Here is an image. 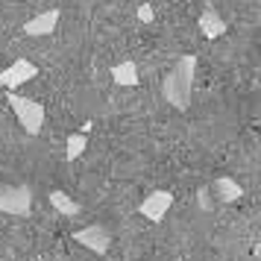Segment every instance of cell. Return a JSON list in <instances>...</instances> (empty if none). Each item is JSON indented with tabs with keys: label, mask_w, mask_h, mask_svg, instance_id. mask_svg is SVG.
Segmentation results:
<instances>
[{
	"label": "cell",
	"mask_w": 261,
	"mask_h": 261,
	"mask_svg": "<svg viewBox=\"0 0 261 261\" xmlns=\"http://www.w3.org/2000/svg\"><path fill=\"white\" fill-rule=\"evenodd\" d=\"M194 68H197V56H179V62L173 65V71L165 76L162 83V97L179 112H185L191 106V88H194Z\"/></svg>",
	"instance_id": "1"
},
{
	"label": "cell",
	"mask_w": 261,
	"mask_h": 261,
	"mask_svg": "<svg viewBox=\"0 0 261 261\" xmlns=\"http://www.w3.org/2000/svg\"><path fill=\"white\" fill-rule=\"evenodd\" d=\"M197 24H200V30H202V36L205 38H220V36H226V30H229V24H226L214 9H205V12L200 15Z\"/></svg>",
	"instance_id": "8"
},
{
	"label": "cell",
	"mask_w": 261,
	"mask_h": 261,
	"mask_svg": "<svg viewBox=\"0 0 261 261\" xmlns=\"http://www.w3.org/2000/svg\"><path fill=\"white\" fill-rule=\"evenodd\" d=\"M197 202H200L202 212H212V208H214L212 200H208V188H200V191H197Z\"/></svg>",
	"instance_id": "14"
},
{
	"label": "cell",
	"mask_w": 261,
	"mask_h": 261,
	"mask_svg": "<svg viewBox=\"0 0 261 261\" xmlns=\"http://www.w3.org/2000/svg\"><path fill=\"white\" fill-rule=\"evenodd\" d=\"M73 241L83 244L85 249L97 252V255L109 252V247H112V235H109L103 226H85V229H80V232H73Z\"/></svg>",
	"instance_id": "6"
},
{
	"label": "cell",
	"mask_w": 261,
	"mask_h": 261,
	"mask_svg": "<svg viewBox=\"0 0 261 261\" xmlns=\"http://www.w3.org/2000/svg\"><path fill=\"white\" fill-rule=\"evenodd\" d=\"M36 76H38V68L33 65V62L18 59V62H12L9 68L0 71V88H9V91H12V88H18V85L36 80Z\"/></svg>",
	"instance_id": "4"
},
{
	"label": "cell",
	"mask_w": 261,
	"mask_h": 261,
	"mask_svg": "<svg viewBox=\"0 0 261 261\" xmlns=\"http://www.w3.org/2000/svg\"><path fill=\"white\" fill-rule=\"evenodd\" d=\"M0 212L3 214H24L33 212V191L27 185H15V188H0Z\"/></svg>",
	"instance_id": "3"
},
{
	"label": "cell",
	"mask_w": 261,
	"mask_h": 261,
	"mask_svg": "<svg viewBox=\"0 0 261 261\" xmlns=\"http://www.w3.org/2000/svg\"><path fill=\"white\" fill-rule=\"evenodd\" d=\"M50 205L59 214H65V217H76V214H80V205H76L65 191H50Z\"/></svg>",
	"instance_id": "11"
},
{
	"label": "cell",
	"mask_w": 261,
	"mask_h": 261,
	"mask_svg": "<svg viewBox=\"0 0 261 261\" xmlns=\"http://www.w3.org/2000/svg\"><path fill=\"white\" fill-rule=\"evenodd\" d=\"M138 21H144V24H153L155 21V9L150 3H141V6H138Z\"/></svg>",
	"instance_id": "13"
},
{
	"label": "cell",
	"mask_w": 261,
	"mask_h": 261,
	"mask_svg": "<svg viewBox=\"0 0 261 261\" xmlns=\"http://www.w3.org/2000/svg\"><path fill=\"white\" fill-rule=\"evenodd\" d=\"M6 100H9V106H12L18 123H21L30 135H38L41 126H44V106H41L38 100L21 97V94H15V91H6Z\"/></svg>",
	"instance_id": "2"
},
{
	"label": "cell",
	"mask_w": 261,
	"mask_h": 261,
	"mask_svg": "<svg viewBox=\"0 0 261 261\" xmlns=\"http://www.w3.org/2000/svg\"><path fill=\"white\" fill-rule=\"evenodd\" d=\"M112 80L115 85H138V68L135 62H120L112 68Z\"/></svg>",
	"instance_id": "10"
},
{
	"label": "cell",
	"mask_w": 261,
	"mask_h": 261,
	"mask_svg": "<svg viewBox=\"0 0 261 261\" xmlns=\"http://www.w3.org/2000/svg\"><path fill=\"white\" fill-rule=\"evenodd\" d=\"M85 147H88V135H83V132H73L71 138H68V147H65V159H68V162L80 159V155L85 153Z\"/></svg>",
	"instance_id": "12"
},
{
	"label": "cell",
	"mask_w": 261,
	"mask_h": 261,
	"mask_svg": "<svg viewBox=\"0 0 261 261\" xmlns=\"http://www.w3.org/2000/svg\"><path fill=\"white\" fill-rule=\"evenodd\" d=\"M214 194H217L223 202H235V200H241V197H244V188L238 185L235 179L220 176V179H214Z\"/></svg>",
	"instance_id": "9"
},
{
	"label": "cell",
	"mask_w": 261,
	"mask_h": 261,
	"mask_svg": "<svg viewBox=\"0 0 261 261\" xmlns=\"http://www.w3.org/2000/svg\"><path fill=\"white\" fill-rule=\"evenodd\" d=\"M170 205H173V194H170V191H153V194H147L144 202L138 205V214L147 217L150 223H159V220L167 214Z\"/></svg>",
	"instance_id": "5"
},
{
	"label": "cell",
	"mask_w": 261,
	"mask_h": 261,
	"mask_svg": "<svg viewBox=\"0 0 261 261\" xmlns=\"http://www.w3.org/2000/svg\"><path fill=\"white\" fill-rule=\"evenodd\" d=\"M59 18H62L59 9L41 12V15H36L33 21H27V24H24V33H27V36H50V33L56 30V24H59Z\"/></svg>",
	"instance_id": "7"
}]
</instances>
